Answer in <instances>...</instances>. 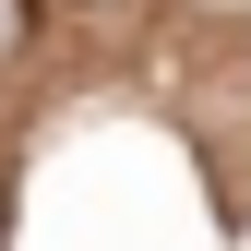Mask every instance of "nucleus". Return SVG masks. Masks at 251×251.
I'll use <instances>...</instances> for the list:
<instances>
[{"label":"nucleus","mask_w":251,"mask_h":251,"mask_svg":"<svg viewBox=\"0 0 251 251\" xmlns=\"http://www.w3.org/2000/svg\"><path fill=\"white\" fill-rule=\"evenodd\" d=\"M24 48H36V0H0V72H12Z\"/></svg>","instance_id":"1"},{"label":"nucleus","mask_w":251,"mask_h":251,"mask_svg":"<svg viewBox=\"0 0 251 251\" xmlns=\"http://www.w3.org/2000/svg\"><path fill=\"white\" fill-rule=\"evenodd\" d=\"M192 24H251V0H179Z\"/></svg>","instance_id":"2"}]
</instances>
